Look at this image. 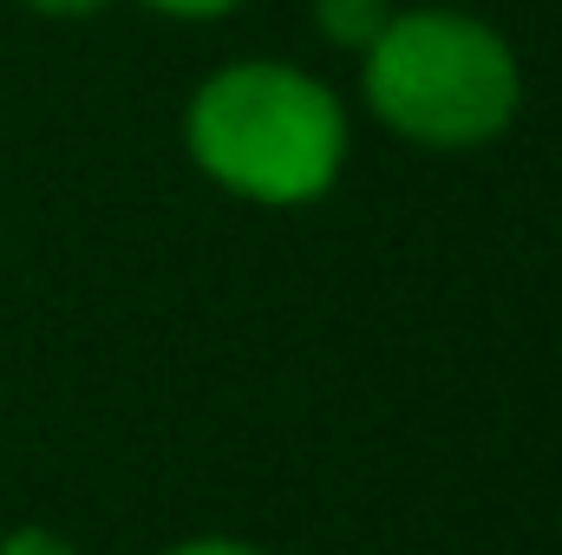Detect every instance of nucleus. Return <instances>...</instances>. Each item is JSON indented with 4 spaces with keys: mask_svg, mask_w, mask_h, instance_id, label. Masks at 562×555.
Masks as SVG:
<instances>
[{
    "mask_svg": "<svg viewBox=\"0 0 562 555\" xmlns=\"http://www.w3.org/2000/svg\"><path fill=\"white\" fill-rule=\"evenodd\" d=\"M190 163L236 203L301 209L321 203L353 150L340 92L288 59H229L183 105Z\"/></svg>",
    "mask_w": 562,
    "mask_h": 555,
    "instance_id": "1",
    "label": "nucleus"
},
{
    "mask_svg": "<svg viewBox=\"0 0 562 555\" xmlns=\"http://www.w3.org/2000/svg\"><path fill=\"white\" fill-rule=\"evenodd\" d=\"M360 105L419 150H477L524 112L517 46L464 7H393L360 53Z\"/></svg>",
    "mask_w": 562,
    "mask_h": 555,
    "instance_id": "2",
    "label": "nucleus"
},
{
    "mask_svg": "<svg viewBox=\"0 0 562 555\" xmlns=\"http://www.w3.org/2000/svg\"><path fill=\"white\" fill-rule=\"evenodd\" d=\"M400 0H314V33L334 46V53H367L380 39V26L393 20Z\"/></svg>",
    "mask_w": 562,
    "mask_h": 555,
    "instance_id": "3",
    "label": "nucleus"
},
{
    "mask_svg": "<svg viewBox=\"0 0 562 555\" xmlns=\"http://www.w3.org/2000/svg\"><path fill=\"white\" fill-rule=\"evenodd\" d=\"M144 13H157V20H183V26H203V20H229L236 7H249V0H138Z\"/></svg>",
    "mask_w": 562,
    "mask_h": 555,
    "instance_id": "4",
    "label": "nucleus"
},
{
    "mask_svg": "<svg viewBox=\"0 0 562 555\" xmlns=\"http://www.w3.org/2000/svg\"><path fill=\"white\" fill-rule=\"evenodd\" d=\"M0 555H79V550L59 530H46V523H20V530L0 536Z\"/></svg>",
    "mask_w": 562,
    "mask_h": 555,
    "instance_id": "5",
    "label": "nucleus"
},
{
    "mask_svg": "<svg viewBox=\"0 0 562 555\" xmlns=\"http://www.w3.org/2000/svg\"><path fill=\"white\" fill-rule=\"evenodd\" d=\"M157 555H262L256 543H236V536H183V543H170V550Z\"/></svg>",
    "mask_w": 562,
    "mask_h": 555,
    "instance_id": "6",
    "label": "nucleus"
},
{
    "mask_svg": "<svg viewBox=\"0 0 562 555\" xmlns=\"http://www.w3.org/2000/svg\"><path fill=\"white\" fill-rule=\"evenodd\" d=\"M26 13H40V20H92V13H105L112 0H20Z\"/></svg>",
    "mask_w": 562,
    "mask_h": 555,
    "instance_id": "7",
    "label": "nucleus"
}]
</instances>
